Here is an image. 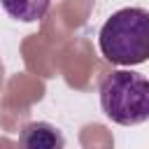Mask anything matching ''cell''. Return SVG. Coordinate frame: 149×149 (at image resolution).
Here are the masks:
<instances>
[{"label": "cell", "instance_id": "obj_1", "mask_svg": "<svg viewBox=\"0 0 149 149\" xmlns=\"http://www.w3.org/2000/svg\"><path fill=\"white\" fill-rule=\"evenodd\" d=\"M98 47L114 65H140L149 61V12L142 7L114 12L98 33Z\"/></svg>", "mask_w": 149, "mask_h": 149}, {"label": "cell", "instance_id": "obj_2", "mask_svg": "<svg viewBox=\"0 0 149 149\" xmlns=\"http://www.w3.org/2000/svg\"><path fill=\"white\" fill-rule=\"evenodd\" d=\"M100 107L119 126L149 121V79L130 70L109 72L100 81Z\"/></svg>", "mask_w": 149, "mask_h": 149}, {"label": "cell", "instance_id": "obj_3", "mask_svg": "<svg viewBox=\"0 0 149 149\" xmlns=\"http://www.w3.org/2000/svg\"><path fill=\"white\" fill-rule=\"evenodd\" d=\"M19 142L23 147H30V149H58V147L65 144V140L58 133V128L51 126V123H47V121H33V123H28L21 130Z\"/></svg>", "mask_w": 149, "mask_h": 149}, {"label": "cell", "instance_id": "obj_4", "mask_svg": "<svg viewBox=\"0 0 149 149\" xmlns=\"http://www.w3.org/2000/svg\"><path fill=\"white\" fill-rule=\"evenodd\" d=\"M2 9L21 23H37L51 7V0H0Z\"/></svg>", "mask_w": 149, "mask_h": 149}]
</instances>
